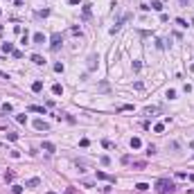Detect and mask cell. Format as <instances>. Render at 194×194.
<instances>
[{
  "instance_id": "cell-1",
  "label": "cell",
  "mask_w": 194,
  "mask_h": 194,
  "mask_svg": "<svg viewBox=\"0 0 194 194\" xmlns=\"http://www.w3.org/2000/svg\"><path fill=\"white\" fill-rule=\"evenodd\" d=\"M156 190L160 194H174V181H169V178H158L156 181Z\"/></svg>"
},
{
  "instance_id": "cell-2",
  "label": "cell",
  "mask_w": 194,
  "mask_h": 194,
  "mask_svg": "<svg viewBox=\"0 0 194 194\" xmlns=\"http://www.w3.org/2000/svg\"><path fill=\"white\" fill-rule=\"evenodd\" d=\"M61 43H63V36H61V32H54L50 36V50L52 52H57L61 48Z\"/></svg>"
},
{
  "instance_id": "cell-3",
  "label": "cell",
  "mask_w": 194,
  "mask_h": 194,
  "mask_svg": "<svg viewBox=\"0 0 194 194\" xmlns=\"http://www.w3.org/2000/svg\"><path fill=\"white\" fill-rule=\"evenodd\" d=\"M34 129H36V131H50V124L43 122V120H36V122H34Z\"/></svg>"
},
{
  "instance_id": "cell-4",
  "label": "cell",
  "mask_w": 194,
  "mask_h": 194,
  "mask_svg": "<svg viewBox=\"0 0 194 194\" xmlns=\"http://www.w3.org/2000/svg\"><path fill=\"white\" fill-rule=\"evenodd\" d=\"M97 54H90V59H88V70H95V68H97Z\"/></svg>"
},
{
  "instance_id": "cell-5",
  "label": "cell",
  "mask_w": 194,
  "mask_h": 194,
  "mask_svg": "<svg viewBox=\"0 0 194 194\" xmlns=\"http://www.w3.org/2000/svg\"><path fill=\"white\" fill-rule=\"evenodd\" d=\"M156 113H160V106H147L144 109V115H156Z\"/></svg>"
},
{
  "instance_id": "cell-6",
  "label": "cell",
  "mask_w": 194,
  "mask_h": 194,
  "mask_svg": "<svg viewBox=\"0 0 194 194\" xmlns=\"http://www.w3.org/2000/svg\"><path fill=\"white\" fill-rule=\"evenodd\" d=\"M39 185H41V178H29V181L25 183V187H32V190H34V187H39Z\"/></svg>"
},
{
  "instance_id": "cell-7",
  "label": "cell",
  "mask_w": 194,
  "mask_h": 194,
  "mask_svg": "<svg viewBox=\"0 0 194 194\" xmlns=\"http://www.w3.org/2000/svg\"><path fill=\"white\" fill-rule=\"evenodd\" d=\"M34 43H36V45H43V43H45V36H43L41 32H36L34 34Z\"/></svg>"
},
{
  "instance_id": "cell-8",
  "label": "cell",
  "mask_w": 194,
  "mask_h": 194,
  "mask_svg": "<svg viewBox=\"0 0 194 194\" xmlns=\"http://www.w3.org/2000/svg\"><path fill=\"white\" fill-rule=\"evenodd\" d=\"M41 147H43V151H48V153H54V144H52V142H48V140H45V142H43Z\"/></svg>"
},
{
  "instance_id": "cell-9",
  "label": "cell",
  "mask_w": 194,
  "mask_h": 194,
  "mask_svg": "<svg viewBox=\"0 0 194 194\" xmlns=\"http://www.w3.org/2000/svg\"><path fill=\"white\" fill-rule=\"evenodd\" d=\"M97 178H102V181H109V183H115V178L109 176V174H104V172H97Z\"/></svg>"
},
{
  "instance_id": "cell-10",
  "label": "cell",
  "mask_w": 194,
  "mask_h": 194,
  "mask_svg": "<svg viewBox=\"0 0 194 194\" xmlns=\"http://www.w3.org/2000/svg\"><path fill=\"white\" fill-rule=\"evenodd\" d=\"M142 147V140L140 138H131V149H140Z\"/></svg>"
},
{
  "instance_id": "cell-11",
  "label": "cell",
  "mask_w": 194,
  "mask_h": 194,
  "mask_svg": "<svg viewBox=\"0 0 194 194\" xmlns=\"http://www.w3.org/2000/svg\"><path fill=\"white\" fill-rule=\"evenodd\" d=\"M32 90H34V93H41V90H43V81H41V79L32 84Z\"/></svg>"
},
{
  "instance_id": "cell-12",
  "label": "cell",
  "mask_w": 194,
  "mask_h": 194,
  "mask_svg": "<svg viewBox=\"0 0 194 194\" xmlns=\"http://www.w3.org/2000/svg\"><path fill=\"white\" fill-rule=\"evenodd\" d=\"M32 61L36 63V66H43V63H45V59H43L41 54H32Z\"/></svg>"
},
{
  "instance_id": "cell-13",
  "label": "cell",
  "mask_w": 194,
  "mask_h": 194,
  "mask_svg": "<svg viewBox=\"0 0 194 194\" xmlns=\"http://www.w3.org/2000/svg\"><path fill=\"white\" fill-rule=\"evenodd\" d=\"M29 111H34V113H43L45 115V106H36V104H32V106H27Z\"/></svg>"
},
{
  "instance_id": "cell-14",
  "label": "cell",
  "mask_w": 194,
  "mask_h": 194,
  "mask_svg": "<svg viewBox=\"0 0 194 194\" xmlns=\"http://www.w3.org/2000/svg\"><path fill=\"white\" fill-rule=\"evenodd\" d=\"M2 52H5V54H11V52H14V45H11V43H2Z\"/></svg>"
},
{
  "instance_id": "cell-15",
  "label": "cell",
  "mask_w": 194,
  "mask_h": 194,
  "mask_svg": "<svg viewBox=\"0 0 194 194\" xmlns=\"http://www.w3.org/2000/svg\"><path fill=\"white\" fill-rule=\"evenodd\" d=\"M52 93H54V95H63V88H61V84H54V86H52Z\"/></svg>"
},
{
  "instance_id": "cell-16",
  "label": "cell",
  "mask_w": 194,
  "mask_h": 194,
  "mask_svg": "<svg viewBox=\"0 0 194 194\" xmlns=\"http://www.w3.org/2000/svg\"><path fill=\"white\" fill-rule=\"evenodd\" d=\"M153 131H156V133H162V131H165V122H158V124L153 127Z\"/></svg>"
},
{
  "instance_id": "cell-17",
  "label": "cell",
  "mask_w": 194,
  "mask_h": 194,
  "mask_svg": "<svg viewBox=\"0 0 194 194\" xmlns=\"http://www.w3.org/2000/svg\"><path fill=\"white\" fill-rule=\"evenodd\" d=\"M149 9H156V11H160V9H162V5L158 2V0H153L151 5H149Z\"/></svg>"
},
{
  "instance_id": "cell-18",
  "label": "cell",
  "mask_w": 194,
  "mask_h": 194,
  "mask_svg": "<svg viewBox=\"0 0 194 194\" xmlns=\"http://www.w3.org/2000/svg\"><path fill=\"white\" fill-rule=\"evenodd\" d=\"M133 167H135V169H144V167H147V162H144V160H135Z\"/></svg>"
},
{
  "instance_id": "cell-19",
  "label": "cell",
  "mask_w": 194,
  "mask_h": 194,
  "mask_svg": "<svg viewBox=\"0 0 194 194\" xmlns=\"http://www.w3.org/2000/svg\"><path fill=\"white\" fill-rule=\"evenodd\" d=\"M11 194H23V185H11Z\"/></svg>"
},
{
  "instance_id": "cell-20",
  "label": "cell",
  "mask_w": 194,
  "mask_h": 194,
  "mask_svg": "<svg viewBox=\"0 0 194 194\" xmlns=\"http://www.w3.org/2000/svg\"><path fill=\"white\" fill-rule=\"evenodd\" d=\"M135 190H140V192H144V190H149V185H147V183H138V185H135Z\"/></svg>"
},
{
  "instance_id": "cell-21",
  "label": "cell",
  "mask_w": 194,
  "mask_h": 194,
  "mask_svg": "<svg viewBox=\"0 0 194 194\" xmlns=\"http://www.w3.org/2000/svg\"><path fill=\"white\" fill-rule=\"evenodd\" d=\"M176 25H181V27H187V20H185V18H176Z\"/></svg>"
},
{
  "instance_id": "cell-22",
  "label": "cell",
  "mask_w": 194,
  "mask_h": 194,
  "mask_svg": "<svg viewBox=\"0 0 194 194\" xmlns=\"http://www.w3.org/2000/svg\"><path fill=\"white\" fill-rule=\"evenodd\" d=\"M81 185H84V187H93L95 183H93V181H88V178H84V181H81Z\"/></svg>"
},
{
  "instance_id": "cell-23",
  "label": "cell",
  "mask_w": 194,
  "mask_h": 194,
  "mask_svg": "<svg viewBox=\"0 0 194 194\" xmlns=\"http://www.w3.org/2000/svg\"><path fill=\"white\" fill-rule=\"evenodd\" d=\"M99 162H102V165H111V158H109V156H102Z\"/></svg>"
},
{
  "instance_id": "cell-24",
  "label": "cell",
  "mask_w": 194,
  "mask_h": 194,
  "mask_svg": "<svg viewBox=\"0 0 194 194\" xmlns=\"http://www.w3.org/2000/svg\"><path fill=\"white\" fill-rule=\"evenodd\" d=\"M90 16V5H84V18Z\"/></svg>"
},
{
  "instance_id": "cell-25",
  "label": "cell",
  "mask_w": 194,
  "mask_h": 194,
  "mask_svg": "<svg viewBox=\"0 0 194 194\" xmlns=\"http://www.w3.org/2000/svg\"><path fill=\"white\" fill-rule=\"evenodd\" d=\"M16 122H20V124H25V122H27V115H16Z\"/></svg>"
},
{
  "instance_id": "cell-26",
  "label": "cell",
  "mask_w": 194,
  "mask_h": 194,
  "mask_svg": "<svg viewBox=\"0 0 194 194\" xmlns=\"http://www.w3.org/2000/svg\"><path fill=\"white\" fill-rule=\"evenodd\" d=\"M167 97H169V99H174V97H176V90H174V88H169V90H167Z\"/></svg>"
},
{
  "instance_id": "cell-27",
  "label": "cell",
  "mask_w": 194,
  "mask_h": 194,
  "mask_svg": "<svg viewBox=\"0 0 194 194\" xmlns=\"http://www.w3.org/2000/svg\"><path fill=\"white\" fill-rule=\"evenodd\" d=\"M54 72H63V63H54Z\"/></svg>"
},
{
  "instance_id": "cell-28",
  "label": "cell",
  "mask_w": 194,
  "mask_h": 194,
  "mask_svg": "<svg viewBox=\"0 0 194 194\" xmlns=\"http://www.w3.org/2000/svg\"><path fill=\"white\" fill-rule=\"evenodd\" d=\"M118 111H133V106H131V104H124V106H120Z\"/></svg>"
},
{
  "instance_id": "cell-29",
  "label": "cell",
  "mask_w": 194,
  "mask_h": 194,
  "mask_svg": "<svg viewBox=\"0 0 194 194\" xmlns=\"http://www.w3.org/2000/svg\"><path fill=\"white\" fill-rule=\"evenodd\" d=\"M2 111L5 113H11V104H2Z\"/></svg>"
},
{
  "instance_id": "cell-30",
  "label": "cell",
  "mask_w": 194,
  "mask_h": 194,
  "mask_svg": "<svg viewBox=\"0 0 194 194\" xmlns=\"http://www.w3.org/2000/svg\"><path fill=\"white\" fill-rule=\"evenodd\" d=\"M147 153H149V156H151V153H156V147H153V144H149V147H147Z\"/></svg>"
},
{
  "instance_id": "cell-31",
  "label": "cell",
  "mask_w": 194,
  "mask_h": 194,
  "mask_svg": "<svg viewBox=\"0 0 194 194\" xmlns=\"http://www.w3.org/2000/svg\"><path fill=\"white\" fill-rule=\"evenodd\" d=\"M68 2H70V5H79V0H68Z\"/></svg>"
},
{
  "instance_id": "cell-32",
  "label": "cell",
  "mask_w": 194,
  "mask_h": 194,
  "mask_svg": "<svg viewBox=\"0 0 194 194\" xmlns=\"http://www.w3.org/2000/svg\"><path fill=\"white\" fill-rule=\"evenodd\" d=\"M187 178H190V181H192V183H194V174H190V176H187Z\"/></svg>"
},
{
  "instance_id": "cell-33",
  "label": "cell",
  "mask_w": 194,
  "mask_h": 194,
  "mask_svg": "<svg viewBox=\"0 0 194 194\" xmlns=\"http://www.w3.org/2000/svg\"><path fill=\"white\" fill-rule=\"evenodd\" d=\"M48 194H54V192H48Z\"/></svg>"
}]
</instances>
